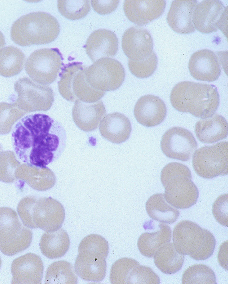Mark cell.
<instances>
[{
    "mask_svg": "<svg viewBox=\"0 0 228 284\" xmlns=\"http://www.w3.org/2000/svg\"><path fill=\"white\" fill-rule=\"evenodd\" d=\"M17 158L29 165L45 167L57 160L65 149V130L49 116L41 113L22 118L11 134Z\"/></svg>",
    "mask_w": 228,
    "mask_h": 284,
    "instance_id": "1",
    "label": "cell"
},
{
    "mask_svg": "<svg viewBox=\"0 0 228 284\" xmlns=\"http://www.w3.org/2000/svg\"><path fill=\"white\" fill-rule=\"evenodd\" d=\"M172 106L177 111L206 118L213 115L219 105L217 88L212 84L182 81L172 88L170 96Z\"/></svg>",
    "mask_w": 228,
    "mask_h": 284,
    "instance_id": "2",
    "label": "cell"
},
{
    "mask_svg": "<svg viewBox=\"0 0 228 284\" xmlns=\"http://www.w3.org/2000/svg\"><path fill=\"white\" fill-rule=\"evenodd\" d=\"M17 213L25 226L48 232L59 229L65 218L63 205L52 197L26 196L19 202Z\"/></svg>",
    "mask_w": 228,
    "mask_h": 284,
    "instance_id": "3",
    "label": "cell"
},
{
    "mask_svg": "<svg viewBox=\"0 0 228 284\" xmlns=\"http://www.w3.org/2000/svg\"><path fill=\"white\" fill-rule=\"evenodd\" d=\"M60 25L52 15L35 12L22 16L13 24L11 38L17 45L28 46L50 43L58 37Z\"/></svg>",
    "mask_w": 228,
    "mask_h": 284,
    "instance_id": "4",
    "label": "cell"
},
{
    "mask_svg": "<svg viewBox=\"0 0 228 284\" xmlns=\"http://www.w3.org/2000/svg\"><path fill=\"white\" fill-rule=\"evenodd\" d=\"M192 178L189 168L181 163L171 162L163 168L160 178L168 203L181 209L189 208L196 203L199 192Z\"/></svg>",
    "mask_w": 228,
    "mask_h": 284,
    "instance_id": "5",
    "label": "cell"
},
{
    "mask_svg": "<svg viewBox=\"0 0 228 284\" xmlns=\"http://www.w3.org/2000/svg\"><path fill=\"white\" fill-rule=\"evenodd\" d=\"M173 243L181 254L205 260L213 253L216 240L209 230L189 220L178 222L173 230Z\"/></svg>",
    "mask_w": 228,
    "mask_h": 284,
    "instance_id": "6",
    "label": "cell"
},
{
    "mask_svg": "<svg viewBox=\"0 0 228 284\" xmlns=\"http://www.w3.org/2000/svg\"><path fill=\"white\" fill-rule=\"evenodd\" d=\"M86 67L78 62L69 63L62 67L59 74L58 86L60 94L66 100L94 103L104 95L105 92L93 88L88 82L85 76Z\"/></svg>",
    "mask_w": 228,
    "mask_h": 284,
    "instance_id": "7",
    "label": "cell"
},
{
    "mask_svg": "<svg viewBox=\"0 0 228 284\" xmlns=\"http://www.w3.org/2000/svg\"><path fill=\"white\" fill-rule=\"evenodd\" d=\"M33 233L25 226L16 212L8 207H0V250L12 256L29 247Z\"/></svg>",
    "mask_w": 228,
    "mask_h": 284,
    "instance_id": "8",
    "label": "cell"
},
{
    "mask_svg": "<svg viewBox=\"0 0 228 284\" xmlns=\"http://www.w3.org/2000/svg\"><path fill=\"white\" fill-rule=\"evenodd\" d=\"M63 60L57 48L40 49L27 58L25 71L35 82L48 85L56 80L64 65Z\"/></svg>",
    "mask_w": 228,
    "mask_h": 284,
    "instance_id": "9",
    "label": "cell"
},
{
    "mask_svg": "<svg viewBox=\"0 0 228 284\" xmlns=\"http://www.w3.org/2000/svg\"><path fill=\"white\" fill-rule=\"evenodd\" d=\"M192 166L199 176L211 179L228 174V143L220 142L196 150L192 158Z\"/></svg>",
    "mask_w": 228,
    "mask_h": 284,
    "instance_id": "10",
    "label": "cell"
},
{
    "mask_svg": "<svg viewBox=\"0 0 228 284\" xmlns=\"http://www.w3.org/2000/svg\"><path fill=\"white\" fill-rule=\"evenodd\" d=\"M14 89L18 94L16 103L26 113L47 111L54 102V93L49 86L39 84L28 77L19 78Z\"/></svg>",
    "mask_w": 228,
    "mask_h": 284,
    "instance_id": "11",
    "label": "cell"
},
{
    "mask_svg": "<svg viewBox=\"0 0 228 284\" xmlns=\"http://www.w3.org/2000/svg\"><path fill=\"white\" fill-rule=\"evenodd\" d=\"M88 82L102 91H114L122 84L125 72L122 64L112 58H102L85 69Z\"/></svg>",
    "mask_w": 228,
    "mask_h": 284,
    "instance_id": "12",
    "label": "cell"
},
{
    "mask_svg": "<svg viewBox=\"0 0 228 284\" xmlns=\"http://www.w3.org/2000/svg\"><path fill=\"white\" fill-rule=\"evenodd\" d=\"M160 147L167 157L187 161L190 159L197 149V143L189 130L180 127H174L163 134Z\"/></svg>",
    "mask_w": 228,
    "mask_h": 284,
    "instance_id": "13",
    "label": "cell"
},
{
    "mask_svg": "<svg viewBox=\"0 0 228 284\" xmlns=\"http://www.w3.org/2000/svg\"><path fill=\"white\" fill-rule=\"evenodd\" d=\"M227 7L218 0H203L195 7L192 15L194 26L203 33L222 31L227 27Z\"/></svg>",
    "mask_w": 228,
    "mask_h": 284,
    "instance_id": "14",
    "label": "cell"
},
{
    "mask_svg": "<svg viewBox=\"0 0 228 284\" xmlns=\"http://www.w3.org/2000/svg\"><path fill=\"white\" fill-rule=\"evenodd\" d=\"M122 48L128 59L139 61L148 57L153 51V42L149 32L135 26L127 29L122 38Z\"/></svg>",
    "mask_w": 228,
    "mask_h": 284,
    "instance_id": "15",
    "label": "cell"
},
{
    "mask_svg": "<svg viewBox=\"0 0 228 284\" xmlns=\"http://www.w3.org/2000/svg\"><path fill=\"white\" fill-rule=\"evenodd\" d=\"M44 266L37 255L28 253L15 259L11 264L12 284H40Z\"/></svg>",
    "mask_w": 228,
    "mask_h": 284,
    "instance_id": "16",
    "label": "cell"
},
{
    "mask_svg": "<svg viewBox=\"0 0 228 284\" xmlns=\"http://www.w3.org/2000/svg\"><path fill=\"white\" fill-rule=\"evenodd\" d=\"M86 52L93 62L116 55L118 40L111 31L100 29L94 31L88 37L84 46Z\"/></svg>",
    "mask_w": 228,
    "mask_h": 284,
    "instance_id": "17",
    "label": "cell"
},
{
    "mask_svg": "<svg viewBox=\"0 0 228 284\" xmlns=\"http://www.w3.org/2000/svg\"><path fill=\"white\" fill-rule=\"evenodd\" d=\"M188 68L194 79L208 82L217 80L221 73L218 56L206 49L198 50L191 55Z\"/></svg>",
    "mask_w": 228,
    "mask_h": 284,
    "instance_id": "18",
    "label": "cell"
},
{
    "mask_svg": "<svg viewBox=\"0 0 228 284\" xmlns=\"http://www.w3.org/2000/svg\"><path fill=\"white\" fill-rule=\"evenodd\" d=\"M166 3L165 0H125L123 10L129 21L140 26L161 16Z\"/></svg>",
    "mask_w": 228,
    "mask_h": 284,
    "instance_id": "19",
    "label": "cell"
},
{
    "mask_svg": "<svg viewBox=\"0 0 228 284\" xmlns=\"http://www.w3.org/2000/svg\"><path fill=\"white\" fill-rule=\"evenodd\" d=\"M167 108L164 101L153 95L141 97L136 102L134 114L137 121L146 127H154L164 120Z\"/></svg>",
    "mask_w": 228,
    "mask_h": 284,
    "instance_id": "20",
    "label": "cell"
},
{
    "mask_svg": "<svg viewBox=\"0 0 228 284\" xmlns=\"http://www.w3.org/2000/svg\"><path fill=\"white\" fill-rule=\"evenodd\" d=\"M105 115L106 109L101 100L86 103L76 100L72 111L74 122L78 128L85 132L96 129Z\"/></svg>",
    "mask_w": 228,
    "mask_h": 284,
    "instance_id": "21",
    "label": "cell"
},
{
    "mask_svg": "<svg viewBox=\"0 0 228 284\" xmlns=\"http://www.w3.org/2000/svg\"><path fill=\"white\" fill-rule=\"evenodd\" d=\"M197 0H174L167 15L168 25L175 32L189 34L195 31L192 15Z\"/></svg>",
    "mask_w": 228,
    "mask_h": 284,
    "instance_id": "22",
    "label": "cell"
},
{
    "mask_svg": "<svg viewBox=\"0 0 228 284\" xmlns=\"http://www.w3.org/2000/svg\"><path fill=\"white\" fill-rule=\"evenodd\" d=\"M132 127L129 119L124 114L114 112L105 115L100 122L101 136L112 143L120 144L130 137Z\"/></svg>",
    "mask_w": 228,
    "mask_h": 284,
    "instance_id": "23",
    "label": "cell"
},
{
    "mask_svg": "<svg viewBox=\"0 0 228 284\" xmlns=\"http://www.w3.org/2000/svg\"><path fill=\"white\" fill-rule=\"evenodd\" d=\"M16 180L27 183L34 190L43 191L51 188L56 183V176L49 168L26 163L21 164L15 173Z\"/></svg>",
    "mask_w": 228,
    "mask_h": 284,
    "instance_id": "24",
    "label": "cell"
},
{
    "mask_svg": "<svg viewBox=\"0 0 228 284\" xmlns=\"http://www.w3.org/2000/svg\"><path fill=\"white\" fill-rule=\"evenodd\" d=\"M106 258L94 253L79 252L76 259L74 269L81 278L88 281H101L105 276Z\"/></svg>",
    "mask_w": 228,
    "mask_h": 284,
    "instance_id": "25",
    "label": "cell"
},
{
    "mask_svg": "<svg viewBox=\"0 0 228 284\" xmlns=\"http://www.w3.org/2000/svg\"><path fill=\"white\" fill-rule=\"evenodd\" d=\"M228 132L227 121L216 113L208 118L201 119L195 125L196 136L203 143H213L225 139Z\"/></svg>",
    "mask_w": 228,
    "mask_h": 284,
    "instance_id": "26",
    "label": "cell"
},
{
    "mask_svg": "<svg viewBox=\"0 0 228 284\" xmlns=\"http://www.w3.org/2000/svg\"><path fill=\"white\" fill-rule=\"evenodd\" d=\"M70 244L69 236L61 228L53 232H46L41 238L39 247L42 253L50 259L63 257Z\"/></svg>",
    "mask_w": 228,
    "mask_h": 284,
    "instance_id": "27",
    "label": "cell"
},
{
    "mask_svg": "<svg viewBox=\"0 0 228 284\" xmlns=\"http://www.w3.org/2000/svg\"><path fill=\"white\" fill-rule=\"evenodd\" d=\"M172 233L167 224L160 223L157 229L152 232H145L139 237L138 248L143 256L153 257L157 250L163 245L170 242Z\"/></svg>",
    "mask_w": 228,
    "mask_h": 284,
    "instance_id": "28",
    "label": "cell"
},
{
    "mask_svg": "<svg viewBox=\"0 0 228 284\" xmlns=\"http://www.w3.org/2000/svg\"><path fill=\"white\" fill-rule=\"evenodd\" d=\"M146 210L149 217L159 222L172 224L178 219L180 211L166 201L163 193L150 196L146 203Z\"/></svg>",
    "mask_w": 228,
    "mask_h": 284,
    "instance_id": "29",
    "label": "cell"
},
{
    "mask_svg": "<svg viewBox=\"0 0 228 284\" xmlns=\"http://www.w3.org/2000/svg\"><path fill=\"white\" fill-rule=\"evenodd\" d=\"M155 266L166 274L179 271L184 262L185 257L176 249L173 243H169L159 248L154 256Z\"/></svg>",
    "mask_w": 228,
    "mask_h": 284,
    "instance_id": "30",
    "label": "cell"
},
{
    "mask_svg": "<svg viewBox=\"0 0 228 284\" xmlns=\"http://www.w3.org/2000/svg\"><path fill=\"white\" fill-rule=\"evenodd\" d=\"M26 57L19 48L9 46L0 50V75L9 77L19 74L23 69Z\"/></svg>",
    "mask_w": 228,
    "mask_h": 284,
    "instance_id": "31",
    "label": "cell"
},
{
    "mask_svg": "<svg viewBox=\"0 0 228 284\" xmlns=\"http://www.w3.org/2000/svg\"><path fill=\"white\" fill-rule=\"evenodd\" d=\"M77 280L73 265L64 260L51 264L46 271L45 279L46 284H76Z\"/></svg>",
    "mask_w": 228,
    "mask_h": 284,
    "instance_id": "32",
    "label": "cell"
},
{
    "mask_svg": "<svg viewBox=\"0 0 228 284\" xmlns=\"http://www.w3.org/2000/svg\"><path fill=\"white\" fill-rule=\"evenodd\" d=\"M182 283L216 284L217 282L215 273L210 267L197 264L189 266L183 272Z\"/></svg>",
    "mask_w": 228,
    "mask_h": 284,
    "instance_id": "33",
    "label": "cell"
},
{
    "mask_svg": "<svg viewBox=\"0 0 228 284\" xmlns=\"http://www.w3.org/2000/svg\"><path fill=\"white\" fill-rule=\"evenodd\" d=\"M57 8L65 18L76 20L85 17L91 10V1L86 0H58Z\"/></svg>",
    "mask_w": 228,
    "mask_h": 284,
    "instance_id": "34",
    "label": "cell"
},
{
    "mask_svg": "<svg viewBox=\"0 0 228 284\" xmlns=\"http://www.w3.org/2000/svg\"><path fill=\"white\" fill-rule=\"evenodd\" d=\"M26 113L17 104L0 103V135H6L12 130L14 124Z\"/></svg>",
    "mask_w": 228,
    "mask_h": 284,
    "instance_id": "35",
    "label": "cell"
},
{
    "mask_svg": "<svg viewBox=\"0 0 228 284\" xmlns=\"http://www.w3.org/2000/svg\"><path fill=\"white\" fill-rule=\"evenodd\" d=\"M21 165L14 152L2 151L0 153V180L7 183L14 182L16 170Z\"/></svg>",
    "mask_w": 228,
    "mask_h": 284,
    "instance_id": "36",
    "label": "cell"
},
{
    "mask_svg": "<svg viewBox=\"0 0 228 284\" xmlns=\"http://www.w3.org/2000/svg\"><path fill=\"white\" fill-rule=\"evenodd\" d=\"M81 252L96 254L106 258L109 253L108 243L100 235L90 234L81 240L78 247V252Z\"/></svg>",
    "mask_w": 228,
    "mask_h": 284,
    "instance_id": "37",
    "label": "cell"
},
{
    "mask_svg": "<svg viewBox=\"0 0 228 284\" xmlns=\"http://www.w3.org/2000/svg\"><path fill=\"white\" fill-rule=\"evenodd\" d=\"M139 265L138 262L132 258L124 257L118 259L111 268L110 280L111 284H126V279L131 270Z\"/></svg>",
    "mask_w": 228,
    "mask_h": 284,
    "instance_id": "38",
    "label": "cell"
},
{
    "mask_svg": "<svg viewBox=\"0 0 228 284\" xmlns=\"http://www.w3.org/2000/svg\"><path fill=\"white\" fill-rule=\"evenodd\" d=\"M158 64V59L155 53L153 51L147 58L133 61L128 60V67L134 76L140 78H147L155 71Z\"/></svg>",
    "mask_w": 228,
    "mask_h": 284,
    "instance_id": "39",
    "label": "cell"
},
{
    "mask_svg": "<svg viewBox=\"0 0 228 284\" xmlns=\"http://www.w3.org/2000/svg\"><path fill=\"white\" fill-rule=\"evenodd\" d=\"M159 283V277L151 268L140 265L133 268L129 273L126 279L127 284Z\"/></svg>",
    "mask_w": 228,
    "mask_h": 284,
    "instance_id": "40",
    "label": "cell"
},
{
    "mask_svg": "<svg viewBox=\"0 0 228 284\" xmlns=\"http://www.w3.org/2000/svg\"><path fill=\"white\" fill-rule=\"evenodd\" d=\"M228 194L220 195L212 205V213L216 220L221 225L228 226Z\"/></svg>",
    "mask_w": 228,
    "mask_h": 284,
    "instance_id": "41",
    "label": "cell"
},
{
    "mask_svg": "<svg viewBox=\"0 0 228 284\" xmlns=\"http://www.w3.org/2000/svg\"><path fill=\"white\" fill-rule=\"evenodd\" d=\"M91 3L96 12L101 15H105L112 13L117 8L119 0H91Z\"/></svg>",
    "mask_w": 228,
    "mask_h": 284,
    "instance_id": "42",
    "label": "cell"
},
{
    "mask_svg": "<svg viewBox=\"0 0 228 284\" xmlns=\"http://www.w3.org/2000/svg\"><path fill=\"white\" fill-rule=\"evenodd\" d=\"M218 260L220 265L228 270V240L225 241L220 246L218 254Z\"/></svg>",
    "mask_w": 228,
    "mask_h": 284,
    "instance_id": "43",
    "label": "cell"
},
{
    "mask_svg": "<svg viewBox=\"0 0 228 284\" xmlns=\"http://www.w3.org/2000/svg\"><path fill=\"white\" fill-rule=\"evenodd\" d=\"M5 45V38L2 33L0 31V50Z\"/></svg>",
    "mask_w": 228,
    "mask_h": 284,
    "instance_id": "44",
    "label": "cell"
},
{
    "mask_svg": "<svg viewBox=\"0 0 228 284\" xmlns=\"http://www.w3.org/2000/svg\"><path fill=\"white\" fill-rule=\"evenodd\" d=\"M2 151V146L1 144L0 143V153H1Z\"/></svg>",
    "mask_w": 228,
    "mask_h": 284,
    "instance_id": "45",
    "label": "cell"
},
{
    "mask_svg": "<svg viewBox=\"0 0 228 284\" xmlns=\"http://www.w3.org/2000/svg\"><path fill=\"white\" fill-rule=\"evenodd\" d=\"M1 262H2V261H1V257H0V269L1 266Z\"/></svg>",
    "mask_w": 228,
    "mask_h": 284,
    "instance_id": "46",
    "label": "cell"
}]
</instances>
